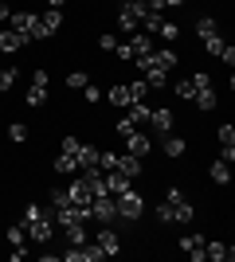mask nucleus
Here are the masks:
<instances>
[{
  "label": "nucleus",
  "instance_id": "nucleus-33",
  "mask_svg": "<svg viewBox=\"0 0 235 262\" xmlns=\"http://www.w3.org/2000/svg\"><path fill=\"white\" fill-rule=\"evenodd\" d=\"M67 204H71V192H67V188H55V192H51V211L67 208Z\"/></svg>",
  "mask_w": 235,
  "mask_h": 262
},
{
  "label": "nucleus",
  "instance_id": "nucleus-17",
  "mask_svg": "<svg viewBox=\"0 0 235 262\" xmlns=\"http://www.w3.org/2000/svg\"><path fill=\"white\" fill-rule=\"evenodd\" d=\"M161 145H165L168 157H184V149H188V141H184V137H177V133H165V137H161Z\"/></svg>",
  "mask_w": 235,
  "mask_h": 262
},
{
  "label": "nucleus",
  "instance_id": "nucleus-38",
  "mask_svg": "<svg viewBox=\"0 0 235 262\" xmlns=\"http://www.w3.org/2000/svg\"><path fill=\"white\" fill-rule=\"evenodd\" d=\"M192 94H196V90H192V82H188V78H180V82H177V98L192 102Z\"/></svg>",
  "mask_w": 235,
  "mask_h": 262
},
{
  "label": "nucleus",
  "instance_id": "nucleus-3",
  "mask_svg": "<svg viewBox=\"0 0 235 262\" xmlns=\"http://www.w3.org/2000/svg\"><path fill=\"white\" fill-rule=\"evenodd\" d=\"M8 28H12V32H20L24 39H39V16H35V12H12Z\"/></svg>",
  "mask_w": 235,
  "mask_h": 262
},
{
  "label": "nucleus",
  "instance_id": "nucleus-15",
  "mask_svg": "<svg viewBox=\"0 0 235 262\" xmlns=\"http://www.w3.org/2000/svg\"><path fill=\"white\" fill-rule=\"evenodd\" d=\"M102 180H106V192H110V196H118V192H125V188H134V184H130V176H122L118 168H110Z\"/></svg>",
  "mask_w": 235,
  "mask_h": 262
},
{
  "label": "nucleus",
  "instance_id": "nucleus-19",
  "mask_svg": "<svg viewBox=\"0 0 235 262\" xmlns=\"http://www.w3.org/2000/svg\"><path fill=\"white\" fill-rule=\"evenodd\" d=\"M118 28H122V32H130V35H134V32H141V28H137V12L122 4V8H118Z\"/></svg>",
  "mask_w": 235,
  "mask_h": 262
},
{
  "label": "nucleus",
  "instance_id": "nucleus-43",
  "mask_svg": "<svg viewBox=\"0 0 235 262\" xmlns=\"http://www.w3.org/2000/svg\"><path fill=\"white\" fill-rule=\"evenodd\" d=\"M114 55H118V59H125V63H130V59H134V47H130V43H118V47H114Z\"/></svg>",
  "mask_w": 235,
  "mask_h": 262
},
{
  "label": "nucleus",
  "instance_id": "nucleus-31",
  "mask_svg": "<svg viewBox=\"0 0 235 262\" xmlns=\"http://www.w3.org/2000/svg\"><path fill=\"white\" fill-rule=\"evenodd\" d=\"M12 82H16V67H0V94L12 90Z\"/></svg>",
  "mask_w": 235,
  "mask_h": 262
},
{
  "label": "nucleus",
  "instance_id": "nucleus-16",
  "mask_svg": "<svg viewBox=\"0 0 235 262\" xmlns=\"http://www.w3.org/2000/svg\"><path fill=\"white\" fill-rule=\"evenodd\" d=\"M180 251H188L192 262H204V239L200 235H184V239H180Z\"/></svg>",
  "mask_w": 235,
  "mask_h": 262
},
{
  "label": "nucleus",
  "instance_id": "nucleus-14",
  "mask_svg": "<svg viewBox=\"0 0 235 262\" xmlns=\"http://www.w3.org/2000/svg\"><path fill=\"white\" fill-rule=\"evenodd\" d=\"M204 258H216V262H231L235 258V251H231V247H227V243H208V239H204Z\"/></svg>",
  "mask_w": 235,
  "mask_h": 262
},
{
  "label": "nucleus",
  "instance_id": "nucleus-41",
  "mask_svg": "<svg viewBox=\"0 0 235 262\" xmlns=\"http://www.w3.org/2000/svg\"><path fill=\"white\" fill-rule=\"evenodd\" d=\"M157 219H161V223H177V219H173V208H168L165 200L157 204Z\"/></svg>",
  "mask_w": 235,
  "mask_h": 262
},
{
  "label": "nucleus",
  "instance_id": "nucleus-29",
  "mask_svg": "<svg viewBox=\"0 0 235 262\" xmlns=\"http://www.w3.org/2000/svg\"><path fill=\"white\" fill-rule=\"evenodd\" d=\"M125 86H130V98H134V102H145V94H149V82H145V78H137V82H125Z\"/></svg>",
  "mask_w": 235,
  "mask_h": 262
},
{
  "label": "nucleus",
  "instance_id": "nucleus-40",
  "mask_svg": "<svg viewBox=\"0 0 235 262\" xmlns=\"http://www.w3.org/2000/svg\"><path fill=\"white\" fill-rule=\"evenodd\" d=\"M82 98H87L90 106H94V102H102V90L94 86V82H87V86H82Z\"/></svg>",
  "mask_w": 235,
  "mask_h": 262
},
{
  "label": "nucleus",
  "instance_id": "nucleus-9",
  "mask_svg": "<svg viewBox=\"0 0 235 262\" xmlns=\"http://www.w3.org/2000/svg\"><path fill=\"white\" fill-rule=\"evenodd\" d=\"M59 28H63V8H47L44 16H39V39H47V35H55Z\"/></svg>",
  "mask_w": 235,
  "mask_h": 262
},
{
  "label": "nucleus",
  "instance_id": "nucleus-45",
  "mask_svg": "<svg viewBox=\"0 0 235 262\" xmlns=\"http://www.w3.org/2000/svg\"><path fill=\"white\" fill-rule=\"evenodd\" d=\"M220 59H224V63L231 67V63H235V47H231V43H224V51H220Z\"/></svg>",
  "mask_w": 235,
  "mask_h": 262
},
{
  "label": "nucleus",
  "instance_id": "nucleus-8",
  "mask_svg": "<svg viewBox=\"0 0 235 262\" xmlns=\"http://www.w3.org/2000/svg\"><path fill=\"white\" fill-rule=\"evenodd\" d=\"M71 204H78V208H87L90 211V200H94V192H90V184H87V176H78V180H71Z\"/></svg>",
  "mask_w": 235,
  "mask_h": 262
},
{
  "label": "nucleus",
  "instance_id": "nucleus-48",
  "mask_svg": "<svg viewBox=\"0 0 235 262\" xmlns=\"http://www.w3.org/2000/svg\"><path fill=\"white\" fill-rule=\"evenodd\" d=\"M122 4H125V8H137V4H141V0H122Z\"/></svg>",
  "mask_w": 235,
  "mask_h": 262
},
{
  "label": "nucleus",
  "instance_id": "nucleus-46",
  "mask_svg": "<svg viewBox=\"0 0 235 262\" xmlns=\"http://www.w3.org/2000/svg\"><path fill=\"white\" fill-rule=\"evenodd\" d=\"M180 4H184V0H165V8H180Z\"/></svg>",
  "mask_w": 235,
  "mask_h": 262
},
{
  "label": "nucleus",
  "instance_id": "nucleus-6",
  "mask_svg": "<svg viewBox=\"0 0 235 262\" xmlns=\"http://www.w3.org/2000/svg\"><path fill=\"white\" fill-rule=\"evenodd\" d=\"M47 71L44 67H35V75H32V86H28V106H44L47 102Z\"/></svg>",
  "mask_w": 235,
  "mask_h": 262
},
{
  "label": "nucleus",
  "instance_id": "nucleus-1",
  "mask_svg": "<svg viewBox=\"0 0 235 262\" xmlns=\"http://www.w3.org/2000/svg\"><path fill=\"white\" fill-rule=\"evenodd\" d=\"M24 231H28L35 243H47L55 235V223H51V215H47L39 204H28V208H24Z\"/></svg>",
  "mask_w": 235,
  "mask_h": 262
},
{
  "label": "nucleus",
  "instance_id": "nucleus-24",
  "mask_svg": "<svg viewBox=\"0 0 235 262\" xmlns=\"http://www.w3.org/2000/svg\"><path fill=\"white\" fill-rule=\"evenodd\" d=\"M55 172H59V176H75V172H78V157H71V153L55 157Z\"/></svg>",
  "mask_w": 235,
  "mask_h": 262
},
{
  "label": "nucleus",
  "instance_id": "nucleus-5",
  "mask_svg": "<svg viewBox=\"0 0 235 262\" xmlns=\"http://www.w3.org/2000/svg\"><path fill=\"white\" fill-rule=\"evenodd\" d=\"M59 258H63V262H102L106 254H102L98 243H82V247H67Z\"/></svg>",
  "mask_w": 235,
  "mask_h": 262
},
{
  "label": "nucleus",
  "instance_id": "nucleus-30",
  "mask_svg": "<svg viewBox=\"0 0 235 262\" xmlns=\"http://www.w3.org/2000/svg\"><path fill=\"white\" fill-rule=\"evenodd\" d=\"M87 82H90L87 71H71V75H67V90H82Z\"/></svg>",
  "mask_w": 235,
  "mask_h": 262
},
{
  "label": "nucleus",
  "instance_id": "nucleus-26",
  "mask_svg": "<svg viewBox=\"0 0 235 262\" xmlns=\"http://www.w3.org/2000/svg\"><path fill=\"white\" fill-rule=\"evenodd\" d=\"M8 243H12V251H20L24 243H28V231H24V223H8Z\"/></svg>",
  "mask_w": 235,
  "mask_h": 262
},
{
  "label": "nucleus",
  "instance_id": "nucleus-18",
  "mask_svg": "<svg viewBox=\"0 0 235 262\" xmlns=\"http://www.w3.org/2000/svg\"><path fill=\"white\" fill-rule=\"evenodd\" d=\"M118 172L122 176H130V180H134V176H141V157H118Z\"/></svg>",
  "mask_w": 235,
  "mask_h": 262
},
{
  "label": "nucleus",
  "instance_id": "nucleus-22",
  "mask_svg": "<svg viewBox=\"0 0 235 262\" xmlns=\"http://www.w3.org/2000/svg\"><path fill=\"white\" fill-rule=\"evenodd\" d=\"M63 235H67V247H82L87 243V223H71V227H63Z\"/></svg>",
  "mask_w": 235,
  "mask_h": 262
},
{
  "label": "nucleus",
  "instance_id": "nucleus-39",
  "mask_svg": "<svg viewBox=\"0 0 235 262\" xmlns=\"http://www.w3.org/2000/svg\"><path fill=\"white\" fill-rule=\"evenodd\" d=\"M98 47H102V51H114V47H118V35H114V32H102L98 35Z\"/></svg>",
  "mask_w": 235,
  "mask_h": 262
},
{
  "label": "nucleus",
  "instance_id": "nucleus-23",
  "mask_svg": "<svg viewBox=\"0 0 235 262\" xmlns=\"http://www.w3.org/2000/svg\"><path fill=\"white\" fill-rule=\"evenodd\" d=\"M78 168H82V172H87V168H98V149H94V145H82V149H78Z\"/></svg>",
  "mask_w": 235,
  "mask_h": 262
},
{
  "label": "nucleus",
  "instance_id": "nucleus-35",
  "mask_svg": "<svg viewBox=\"0 0 235 262\" xmlns=\"http://www.w3.org/2000/svg\"><path fill=\"white\" fill-rule=\"evenodd\" d=\"M157 35H161L165 43H173V39L180 35V28H177V24H161V28H157Z\"/></svg>",
  "mask_w": 235,
  "mask_h": 262
},
{
  "label": "nucleus",
  "instance_id": "nucleus-37",
  "mask_svg": "<svg viewBox=\"0 0 235 262\" xmlns=\"http://www.w3.org/2000/svg\"><path fill=\"white\" fill-rule=\"evenodd\" d=\"M216 137H220V145H235V125H220Z\"/></svg>",
  "mask_w": 235,
  "mask_h": 262
},
{
  "label": "nucleus",
  "instance_id": "nucleus-44",
  "mask_svg": "<svg viewBox=\"0 0 235 262\" xmlns=\"http://www.w3.org/2000/svg\"><path fill=\"white\" fill-rule=\"evenodd\" d=\"M137 129V125H134V121H130V118H122V121H118V133H122V137H130V133H134Z\"/></svg>",
  "mask_w": 235,
  "mask_h": 262
},
{
  "label": "nucleus",
  "instance_id": "nucleus-36",
  "mask_svg": "<svg viewBox=\"0 0 235 262\" xmlns=\"http://www.w3.org/2000/svg\"><path fill=\"white\" fill-rule=\"evenodd\" d=\"M8 137H12V141H28V125H24V121H12V125H8Z\"/></svg>",
  "mask_w": 235,
  "mask_h": 262
},
{
  "label": "nucleus",
  "instance_id": "nucleus-12",
  "mask_svg": "<svg viewBox=\"0 0 235 262\" xmlns=\"http://www.w3.org/2000/svg\"><path fill=\"white\" fill-rule=\"evenodd\" d=\"M149 149H153V141H149L145 133H130V137H125V153L130 157H149Z\"/></svg>",
  "mask_w": 235,
  "mask_h": 262
},
{
  "label": "nucleus",
  "instance_id": "nucleus-2",
  "mask_svg": "<svg viewBox=\"0 0 235 262\" xmlns=\"http://www.w3.org/2000/svg\"><path fill=\"white\" fill-rule=\"evenodd\" d=\"M114 208H118V219H130V223H134V219H141V211H145V200L137 196L134 188H125V192L114 196Z\"/></svg>",
  "mask_w": 235,
  "mask_h": 262
},
{
  "label": "nucleus",
  "instance_id": "nucleus-20",
  "mask_svg": "<svg viewBox=\"0 0 235 262\" xmlns=\"http://www.w3.org/2000/svg\"><path fill=\"white\" fill-rule=\"evenodd\" d=\"M208 172H212V184H220V188L231 184V164H227V161H216Z\"/></svg>",
  "mask_w": 235,
  "mask_h": 262
},
{
  "label": "nucleus",
  "instance_id": "nucleus-4",
  "mask_svg": "<svg viewBox=\"0 0 235 262\" xmlns=\"http://www.w3.org/2000/svg\"><path fill=\"white\" fill-rule=\"evenodd\" d=\"M90 219H98V223H114L118 219V208H114L110 192H98V196L90 200Z\"/></svg>",
  "mask_w": 235,
  "mask_h": 262
},
{
  "label": "nucleus",
  "instance_id": "nucleus-11",
  "mask_svg": "<svg viewBox=\"0 0 235 262\" xmlns=\"http://www.w3.org/2000/svg\"><path fill=\"white\" fill-rule=\"evenodd\" d=\"M173 121H177V118H173V110H168V106H161V110H153V114H149V125L157 129V137L173 133Z\"/></svg>",
  "mask_w": 235,
  "mask_h": 262
},
{
  "label": "nucleus",
  "instance_id": "nucleus-47",
  "mask_svg": "<svg viewBox=\"0 0 235 262\" xmlns=\"http://www.w3.org/2000/svg\"><path fill=\"white\" fill-rule=\"evenodd\" d=\"M47 4H51V8H63V4H67V0H47Z\"/></svg>",
  "mask_w": 235,
  "mask_h": 262
},
{
  "label": "nucleus",
  "instance_id": "nucleus-49",
  "mask_svg": "<svg viewBox=\"0 0 235 262\" xmlns=\"http://www.w3.org/2000/svg\"><path fill=\"white\" fill-rule=\"evenodd\" d=\"M0 28H4V24H0Z\"/></svg>",
  "mask_w": 235,
  "mask_h": 262
},
{
  "label": "nucleus",
  "instance_id": "nucleus-28",
  "mask_svg": "<svg viewBox=\"0 0 235 262\" xmlns=\"http://www.w3.org/2000/svg\"><path fill=\"white\" fill-rule=\"evenodd\" d=\"M220 32V24L212 20V16H200V20H196V35H200V39H208V35H216Z\"/></svg>",
  "mask_w": 235,
  "mask_h": 262
},
{
  "label": "nucleus",
  "instance_id": "nucleus-32",
  "mask_svg": "<svg viewBox=\"0 0 235 262\" xmlns=\"http://www.w3.org/2000/svg\"><path fill=\"white\" fill-rule=\"evenodd\" d=\"M204 51H208V55H220V51H224V35H220V32L208 35V39H204Z\"/></svg>",
  "mask_w": 235,
  "mask_h": 262
},
{
  "label": "nucleus",
  "instance_id": "nucleus-27",
  "mask_svg": "<svg viewBox=\"0 0 235 262\" xmlns=\"http://www.w3.org/2000/svg\"><path fill=\"white\" fill-rule=\"evenodd\" d=\"M192 102L208 114V110H216V90H212V86H208V90H196V94H192Z\"/></svg>",
  "mask_w": 235,
  "mask_h": 262
},
{
  "label": "nucleus",
  "instance_id": "nucleus-7",
  "mask_svg": "<svg viewBox=\"0 0 235 262\" xmlns=\"http://www.w3.org/2000/svg\"><path fill=\"white\" fill-rule=\"evenodd\" d=\"M94 243L102 247V254H106V258H110V254H122V239H118V231H114L110 223H102V227H98Z\"/></svg>",
  "mask_w": 235,
  "mask_h": 262
},
{
  "label": "nucleus",
  "instance_id": "nucleus-42",
  "mask_svg": "<svg viewBox=\"0 0 235 262\" xmlns=\"http://www.w3.org/2000/svg\"><path fill=\"white\" fill-rule=\"evenodd\" d=\"M78 149H82V141H78V137H63V153L78 157Z\"/></svg>",
  "mask_w": 235,
  "mask_h": 262
},
{
  "label": "nucleus",
  "instance_id": "nucleus-21",
  "mask_svg": "<svg viewBox=\"0 0 235 262\" xmlns=\"http://www.w3.org/2000/svg\"><path fill=\"white\" fill-rule=\"evenodd\" d=\"M149 114H153V106H145V102H130V121H134V125H149Z\"/></svg>",
  "mask_w": 235,
  "mask_h": 262
},
{
  "label": "nucleus",
  "instance_id": "nucleus-13",
  "mask_svg": "<svg viewBox=\"0 0 235 262\" xmlns=\"http://www.w3.org/2000/svg\"><path fill=\"white\" fill-rule=\"evenodd\" d=\"M28 43L20 32H12V28H0V55H12V51H20V47Z\"/></svg>",
  "mask_w": 235,
  "mask_h": 262
},
{
  "label": "nucleus",
  "instance_id": "nucleus-25",
  "mask_svg": "<svg viewBox=\"0 0 235 262\" xmlns=\"http://www.w3.org/2000/svg\"><path fill=\"white\" fill-rule=\"evenodd\" d=\"M106 98H110L114 102V106H130V102H134V98H130V86H125V82H118V86H110V94H106Z\"/></svg>",
  "mask_w": 235,
  "mask_h": 262
},
{
  "label": "nucleus",
  "instance_id": "nucleus-34",
  "mask_svg": "<svg viewBox=\"0 0 235 262\" xmlns=\"http://www.w3.org/2000/svg\"><path fill=\"white\" fill-rule=\"evenodd\" d=\"M188 82H192V90H208V86H212V75H208V71H196Z\"/></svg>",
  "mask_w": 235,
  "mask_h": 262
},
{
  "label": "nucleus",
  "instance_id": "nucleus-10",
  "mask_svg": "<svg viewBox=\"0 0 235 262\" xmlns=\"http://www.w3.org/2000/svg\"><path fill=\"white\" fill-rule=\"evenodd\" d=\"M130 47H134V59H145V55H153L157 35H149V32H134V35H130Z\"/></svg>",
  "mask_w": 235,
  "mask_h": 262
}]
</instances>
